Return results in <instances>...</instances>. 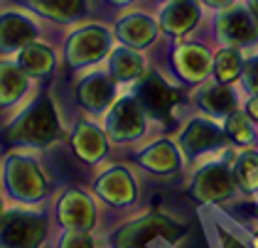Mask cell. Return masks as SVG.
Listing matches in <instances>:
<instances>
[{
    "label": "cell",
    "mask_w": 258,
    "mask_h": 248,
    "mask_svg": "<svg viewBox=\"0 0 258 248\" xmlns=\"http://www.w3.org/2000/svg\"><path fill=\"white\" fill-rule=\"evenodd\" d=\"M47 219L35 209H10L0 219V248H40Z\"/></svg>",
    "instance_id": "6da1fadb"
},
{
    "label": "cell",
    "mask_w": 258,
    "mask_h": 248,
    "mask_svg": "<svg viewBox=\"0 0 258 248\" xmlns=\"http://www.w3.org/2000/svg\"><path fill=\"white\" fill-rule=\"evenodd\" d=\"M54 135H57V115H54V108H52V103L47 98H40V101H35L15 120V126L10 128L8 138L13 143L37 148V145L49 143Z\"/></svg>",
    "instance_id": "7a4b0ae2"
},
{
    "label": "cell",
    "mask_w": 258,
    "mask_h": 248,
    "mask_svg": "<svg viewBox=\"0 0 258 248\" xmlns=\"http://www.w3.org/2000/svg\"><path fill=\"white\" fill-rule=\"evenodd\" d=\"M177 236L179 229L167 219L148 216L120 229L116 236V248H148L153 238H177Z\"/></svg>",
    "instance_id": "3957f363"
},
{
    "label": "cell",
    "mask_w": 258,
    "mask_h": 248,
    "mask_svg": "<svg viewBox=\"0 0 258 248\" xmlns=\"http://www.w3.org/2000/svg\"><path fill=\"white\" fill-rule=\"evenodd\" d=\"M8 182H10V192L18 199H27V202L40 199L44 190H47V182H44L42 172L37 170V165L30 162V160H22V157L10 160Z\"/></svg>",
    "instance_id": "277c9868"
},
{
    "label": "cell",
    "mask_w": 258,
    "mask_h": 248,
    "mask_svg": "<svg viewBox=\"0 0 258 248\" xmlns=\"http://www.w3.org/2000/svg\"><path fill=\"white\" fill-rule=\"evenodd\" d=\"M59 221L69 231L86 233L96 221V211H94L91 199L84 197L81 192H69L59 202Z\"/></svg>",
    "instance_id": "5b68a950"
},
{
    "label": "cell",
    "mask_w": 258,
    "mask_h": 248,
    "mask_svg": "<svg viewBox=\"0 0 258 248\" xmlns=\"http://www.w3.org/2000/svg\"><path fill=\"white\" fill-rule=\"evenodd\" d=\"M108 128L116 138H136L143 131V115H140L138 103L131 98L120 101L108 118Z\"/></svg>",
    "instance_id": "8992f818"
},
{
    "label": "cell",
    "mask_w": 258,
    "mask_h": 248,
    "mask_svg": "<svg viewBox=\"0 0 258 248\" xmlns=\"http://www.w3.org/2000/svg\"><path fill=\"white\" fill-rule=\"evenodd\" d=\"M172 101H175V91L162 79L150 77L140 86V103L158 118L167 115V111L172 108Z\"/></svg>",
    "instance_id": "52a82bcc"
},
{
    "label": "cell",
    "mask_w": 258,
    "mask_h": 248,
    "mask_svg": "<svg viewBox=\"0 0 258 248\" xmlns=\"http://www.w3.org/2000/svg\"><path fill=\"white\" fill-rule=\"evenodd\" d=\"M199 199H221L231 192V177L226 167L214 165L209 170H204L197 177V187H195Z\"/></svg>",
    "instance_id": "ba28073f"
},
{
    "label": "cell",
    "mask_w": 258,
    "mask_h": 248,
    "mask_svg": "<svg viewBox=\"0 0 258 248\" xmlns=\"http://www.w3.org/2000/svg\"><path fill=\"white\" fill-rule=\"evenodd\" d=\"M224 145V135L219 133L214 126L204 123V120H195L189 126V131L184 133V148L189 155H199L204 150H212V148H219Z\"/></svg>",
    "instance_id": "9c48e42d"
},
{
    "label": "cell",
    "mask_w": 258,
    "mask_h": 248,
    "mask_svg": "<svg viewBox=\"0 0 258 248\" xmlns=\"http://www.w3.org/2000/svg\"><path fill=\"white\" fill-rule=\"evenodd\" d=\"M99 192L103 199H108L113 204H125L136 197L133 182L123 170H111L108 174H103L99 182Z\"/></svg>",
    "instance_id": "30bf717a"
},
{
    "label": "cell",
    "mask_w": 258,
    "mask_h": 248,
    "mask_svg": "<svg viewBox=\"0 0 258 248\" xmlns=\"http://www.w3.org/2000/svg\"><path fill=\"white\" fill-rule=\"evenodd\" d=\"M111 96H113V86L106 77H91L86 84H81V101L94 111L106 108Z\"/></svg>",
    "instance_id": "8fae6325"
},
{
    "label": "cell",
    "mask_w": 258,
    "mask_h": 248,
    "mask_svg": "<svg viewBox=\"0 0 258 248\" xmlns=\"http://www.w3.org/2000/svg\"><path fill=\"white\" fill-rule=\"evenodd\" d=\"M106 52V37L101 35V32H86V35H81L77 42H74V47H72V59L74 61H94V59H99L101 54Z\"/></svg>",
    "instance_id": "7c38bea8"
},
{
    "label": "cell",
    "mask_w": 258,
    "mask_h": 248,
    "mask_svg": "<svg viewBox=\"0 0 258 248\" xmlns=\"http://www.w3.org/2000/svg\"><path fill=\"white\" fill-rule=\"evenodd\" d=\"M74 145H77V150H79V155L84 160H99L101 155H103V150H106L103 135H101L94 126H89V123H84L79 128Z\"/></svg>",
    "instance_id": "4fadbf2b"
},
{
    "label": "cell",
    "mask_w": 258,
    "mask_h": 248,
    "mask_svg": "<svg viewBox=\"0 0 258 248\" xmlns=\"http://www.w3.org/2000/svg\"><path fill=\"white\" fill-rule=\"evenodd\" d=\"M221 35L229 42H248L253 39V25L243 13H231L221 22Z\"/></svg>",
    "instance_id": "5bb4252c"
},
{
    "label": "cell",
    "mask_w": 258,
    "mask_h": 248,
    "mask_svg": "<svg viewBox=\"0 0 258 248\" xmlns=\"http://www.w3.org/2000/svg\"><path fill=\"white\" fill-rule=\"evenodd\" d=\"M32 37V27L22 20H5L3 27H0V47L3 49H13V47H20L22 42Z\"/></svg>",
    "instance_id": "9a60e30c"
},
{
    "label": "cell",
    "mask_w": 258,
    "mask_h": 248,
    "mask_svg": "<svg viewBox=\"0 0 258 248\" xmlns=\"http://www.w3.org/2000/svg\"><path fill=\"white\" fill-rule=\"evenodd\" d=\"M20 64L25 72H30V74H47L49 69H52V54L40 47V44H32V47H27L25 52H22L20 57Z\"/></svg>",
    "instance_id": "2e32d148"
},
{
    "label": "cell",
    "mask_w": 258,
    "mask_h": 248,
    "mask_svg": "<svg viewBox=\"0 0 258 248\" xmlns=\"http://www.w3.org/2000/svg\"><path fill=\"white\" fill-rule=\"evenodd\" d=\"M22 91H25V79H22L20 72L13 69V67L0 64V101L3 103L15 101Z\"/></svg>",
    "instance_id": "e0dca14e"
},
{
    "label": "cell",
    "mask_w": 258,
    "mask_h": 248,
    "mask_svg": "<svg viewBox=\"0 0 258 248\" xmlns=\"http://www.w3.org/2000/svg\"><path fill=\"white\" fill-rule=\"evenodd\" d=\"M202 106L212 113H229L234 108V94L226 86H212L202 94Z\"/></svg>",
    "instance_id": "ac0fdd59"
},
{
    "label": "cell",
    "mask_w": 258,
    "mask_h": 248,
    "mask_svg": "<svg viewBox=\"0 0 258 248\" xmlns=\"http://www.w3.org/2000/svg\"><path fill=\"white\" fill-rule=\"evenodd\" d=\"M140 72V59L133 52H118L113 57V74L118 79H133Z\"/></svg>",
    "instance_id": "d6986e66"
},
{
    "label": "cell",
    "mask_w": 258,
    "mask_h": 248,
    "mask_svg": "<svg viewBox=\"0 0 258 248\" xmlns=\"http://www.w3.org/2000/svg\"><path fill=\"white\" fill-rule=\"evenodd\" d=\"M167 27L170 30H175V32H182V30H187L192 22H195V8L189 5V3H184V5H175L170 13H167Z\"/></svg>",
    "instance_id": "ffe728a7"
},
{
    "label": "cell",
    "mask_w": 258,
    "mask_h": 248,
    "mask_svg": "<svg viewBox=\"0 0 258 248\" xmlns=\"http://www.w3.org/2000/svg\"><path fill=\"white\" fill-rule=\"evenodd\" d=\"M145 162L153 170H172L175 167V153L167 148V143H160L158 148H153L145 155Z\"/></svg>",
    "instance_id": "44dd1931"
},
{
    "label": "cell",
    "mask_w": 258,
    "mask_h": 248,
    "mask_svg": "<svg viewBox=\"0 0 258 248\" xmlns=\"http://www.w3.org/2000/svg\"><path fill=\"white\" fill-rule=\"evenodd\" d=\"M238 179L246 190L258 187V155H243L238 162Z\"/></svg>",
    "instance_id": "7402d4cb"
},
{
    "label": "cell",
    "mask_w": 258,
    "mask_h": 248,
    "mask_svg": "<svg viewBox=\"0 0 258 248\" xmlns=\"http://www.w3.org/2000/svg\"><path fill=\"white\" fill-rule=\"evenodd\" d=\"M238 69H241V61H238V54L226 49L217 57V74L221 81H231V79L238 77Z\"/></svg>",
    "instance_id": "603a6c76"
},
{
    "label": "cell",
    "mask_w": 258,
    "mask_h": 248,
    "mask_svg": "<svg viewBox=\"0 0 258 248\" xmlns=\"http://www.w3.org/2000/svg\"><path fill=\"white\" fill-rule=\"evenodd\" d=\"M179 64H182V69L187 72V77L192 79H199L204 72H207V57L197 52V49H187L182 57H179Z\"/></svg>",
    "instance_id": "cb8c5ba5"
},
{
    "label": "cell",
    "mask_w": 258,
    "mask_h": 248,
    "mask_svg": "<svg viewBox=\"0 0 258 248\" xmlns=\"http://www.w3.org/2000/svg\"><path fill=\"white\" fill-rule=\"evenodd\" d=\"M44 5L52 15H74L79 13L81 0H44Z\"/></svg>",
    "instance_id": "d4e9b609"
},
{
    "label": "cell",
    "mask_w": 258,
    "mask_h": 248,
    "mask_svg": "<svg viewBox=\"0 0 258 248\" xmlns=\"http://www.w3.org/2000/svg\"><path fill=\"white\" fill-rule=\"evenodd\" d=\"M59 248H96L94 241L89 238V233H81V231H69L64 238H61Z\"/></svg>",
    "instance_id": "484cf974"
},
{
    "label": "cell",
    "mask_w": 258,
    "mask_h": 248,
    "mask_svg": "<svg viewBox=\"0 0 258 248\" xmlns=\"http://www.w3.org/2000/svg\"><path fill=\"white\" fill-rule=\"evenodd\" d=\"M229 133H231V138H236L241 143H246L251 138V128L246 126V118L243 115H231L229 118Z\"/></svg>",
    "instance_id": "4316f807"
},
{
    "label": "cell",
    "mask_w": 258,
    "mask_h": 248,
    "mask_svg": "<svg viewBox=\"0 0 258 248\" xmlns=\"http://www.w3.org/2000/svg\"><path fill=\"white\" fill-rule=\"evenodd\" d=\"M246 81H248V89L251 91H258V59L251 61L248 72H246Z\"/></svg>",
    "instance_id": "83f0119b"
},
{
    "label": "cell",
    "mask_w": 258,
    "mask_h": 248,
    "mask_svg": "<svg viewBox=\"0 0 258 248\" xmlns=\"http://www.w3.org/2000/svg\"><path fill=\"white\" fill-rule=\"evenodd\" d=\"M248 113H253L258 118V98L256 101H251V103H248Z\"/></svg>",
    "instance_id": "f1b7e54d"
},
{
    "label": "cell",
    "mask_w": 258,
    "mask_h": 248,
    "mask_svg": "<svg viewBox=\"0 0 258 248\" xmlns=\"http://www.w3.org/2000/svg\"><path fill=\"white\" fill-rule=\"evenodd\" d=\"M226 248H243L238 241H234V238H226Z\"/></svg>",
    "instance_id": "f546056e"
},
{
    "label": "cell",
    "mask_w": 258,
    "mask_h": 248,
    "mask_svg": "<svg viewBox=\"0 0 258 248\" xmlns=\"http://www.w3.org/2000/svg\"><path fill=\"white\" fill-rule=\"evenodd\" d=\"M3 214H5V209H3V202H0V219H3Z\"/></svg>",
    "instance_id": "4dcf8cb0"
},
{
    "label": "cell",
    "mask_w": 258,
    "mask_h": 248,
    "mask_svg": "<svg viewBox=\"0 0 258 248\" xmlns=\"http://www.w3.org/2000/svg\"><path fill=\"white\" fill-rule=\"evenodd\" d=\"M256 10H258V8H256Z\"/></svg>",
    "instance_id": "1f68e13d"
}]
</instances>
